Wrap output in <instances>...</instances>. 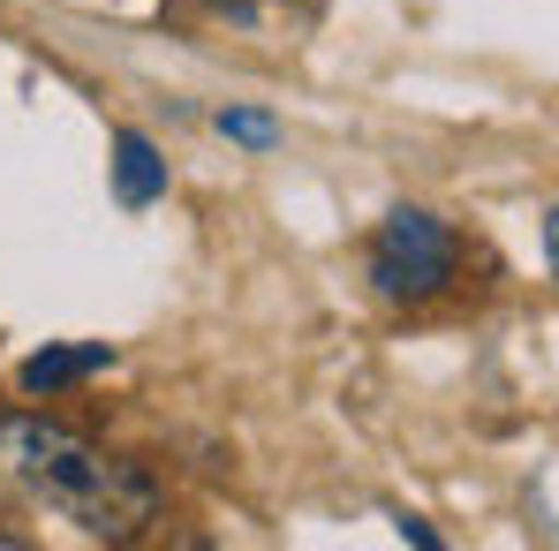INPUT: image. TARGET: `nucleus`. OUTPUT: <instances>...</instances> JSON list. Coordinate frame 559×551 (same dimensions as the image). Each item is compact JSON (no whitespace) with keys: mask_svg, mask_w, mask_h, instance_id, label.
<instances>
[{"mask_svg":"<svg viewBox=\"0 0 559 551\" xmlns=\"http://www.w3.org/2000/svg\"><path fill=\"white\" fill-rule=\"evenodd\" d=\"M219 8H235V15H242V23H250V0H219Z\"/></svg>","mask_w":559,"mask_h":551,"instance_id":"0eeeda50","label":"nucleus"},{"mask_svg":"<svg viewBox=\"0 0 559 551\" xmlns=\"http://www.w3.org/2000/svg\"><path fill=\"white\" fill-rule=\"evenodd\" d=\"M114 363V348L106 340H84V348H38L31 363H23V393H61V385H76V378H92V370Z\"/></svg>","mask_w":559,"mask_h":551,"instance_id":"20e7f679","label":"nucleus"},{"mask_svg":"<svg viewBox=\"0 0 559 551\" xmlns=\"http://www.w3.org/2000/svg\"><path fill=\"white\" fill-rule=\"evenodd\" d=\"M0 483L69 514L84 537H106V544L136 537L159 514V483L136 460L98 454L92 439H76L46 416H8L0 423Z\"/></svg>","mask_w":559,"mask_h":551,"instance_id":"f257e3e1","label":"nucleus"},{"mask_svg":"<svg viewBox=\"0 0 559 551\" xmlns=\"http://www.w3.org/2000/svg\"><path fill=\"white\" fill-rule=\"evenodd\" d=\"M401 537H408L416 551H439V529H431V522H401Z\"/></svg>","mask_w":559,"mask_h":551,"instance_id":"423d86ee","label":"nucleus"},{"mask_svg":"<svg viewBox=\"0 0 559 551\" xmlns=\"http://www.w3.org/2000/svg\"><path fill=\"white\" fill-rule=\"evenodd\" d=\"M219 136H235V144H250V152H273L280 121L273 113H250V106H227V113H219Z\"/></svg>","mask_w":559,"mask_h":551,"instance_id":"39448f33","label":"nucleus"},{"mask_svg":"<svg viewBox=\"0 0 559 551\" xmlns=\"http://www.w3.org/2000/svg\"><path fill=\"white\" fill-rule=\"evenodd\" d=\"M454 265H462V242L447 235V219H431L424 204L385 212V227H378V242H371L378 295H393V302H431V295L454 279Z\"/></svg>","mask_w":559,"mask_h":551,"instance_id":"f03ea898","label":"nucleus"},{"mask_svg":"<svg viewBox=\"0 0 559 551\" xmlns=\"http://www.w3.org/2000/svg\"><path fill=\"white\" fill-rule=\"evenodd\" d=\"M114 196H121V204H159V196H167V159H159V144L136 136V129L114 136Z\"/></svg>","mask_w":559,"mask_h":551,"instance_id":"7ed1b4c3","label":"nucleus"}]
</instances>
